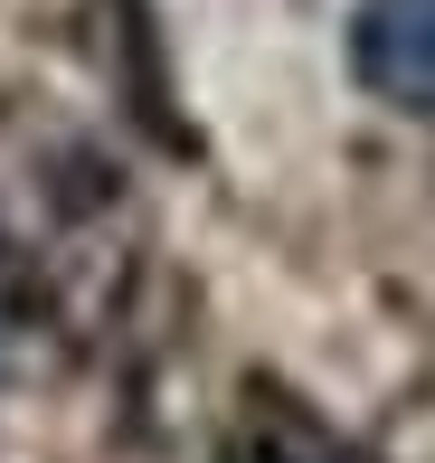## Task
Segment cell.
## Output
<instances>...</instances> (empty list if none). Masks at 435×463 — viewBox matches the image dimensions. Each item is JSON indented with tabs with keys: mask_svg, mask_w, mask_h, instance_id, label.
I'll return each instance as SVG.
<instances>
[{
	"mask_svg": "<svg viewBox=\"0 0 435 463\" xmlns=\"http://www.w3.org/2000/svg\"><path fill=\"white\" fill-rule=\"evenodd\" d=\"M350 76L398 114H435V0H360L350 10Z\"/></svg>",
	"mask_w": 435,
	"mask_h": 463,
	"instance_id": "obj_1",
	"label": "cell"
}]
</instances>
